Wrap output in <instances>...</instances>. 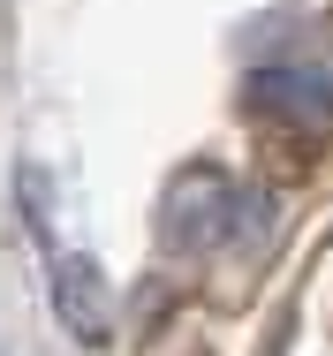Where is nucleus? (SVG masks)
I'll use <instances>...</instances> for the list:
<instances>
[{
	"label": "nucleus",
	"instance_id": "obj_1",
	"mask_svg": "<svg viewBox=\"0 0 333 356\" xmlns=\"http://www.w3.org/2000/svg\"><path fill=\"white\" fill-rule=\"evenodd\" d=\"M227 213H235V197H227V182L220 175H182L174 190H167V205H159V235H167V250H212L220 235H227Z\"/></svg>",
	"mask_w": 333,
	"mask_h": 356
},
{
	"label": "nucleus",
	"instance_id": "obj_2",
	"mask_svg": "<svg viewBox=\"0 0 333 356\" xmlns=\"http://www.w3.org/2000/svg\"><path fill=\"white\" fill-rule=\"evenodd\" d=\"M54 311H61V326L76 334V341H99L106 318H114V303H106V273H99L83 250H54Z\"/></svg>",
	"mask_w": 333,
	"mask_h": 356
},
{
	"label": "nucleus",
	"instance_id": "obj_3",
	"mask_svg": "<svg viewBox=\"0 0 333 356\" xmlns=\"http://www.w3.org/2000/svg\"><path fill=\"white\" fill-rule=\"evenodd\" d=\"M258 106H280V114H326L333 83H318L311 69H266L258 76Z\"/></svg>",
	"mask_w": 333,
	"mask_h": 356
}]
</instances>
